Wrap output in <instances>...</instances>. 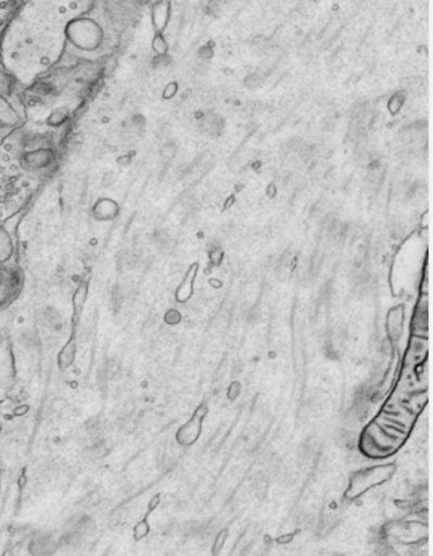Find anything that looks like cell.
I'll return each instance as SVG.
<instances>
[{"label":"cell","instance_id":"obj_4","mask_svg":"<svg viewBox=\"0 0 433 556\" xmlns=\"http://www.w3.org/2000/svg\"><path fill=\"white\" fill-rule=\"evenodd\" d=\"M241 387L238 383H233L232 387L229 389V399L233 400L237 399V395H240Z\"/></svg>","mask_w":433,"mask_h":556},{"label":"cell","instance_id":"obj_2","mask_svg":"<svg viewBox=\"0 0 433 556\" xmlns=\"http://www.w3.org/2000/svg\"><path fill=\"white\" fill-rule=\"evenodd\" d=\"M198 265H193L192 269H190L189 274H187L184 283L181 285L180 291L177 293V298H180V301L189 300L190 295H192V286L194 276H196Z\"/></svg>","mask_w":433,"mask_h":556},{"label":"cell","instance_id":"obj_1","mask_svg":"<svg viewBox=\"0 0 433 556\" xmlns=\"http://www.w3.org/2000/svg\"><path fill=\"white\" fill-rule=\"evenodd\" d=\"M404 319L405 317L403 307L392 308L391 313H389L387 325H385V327H387V333L392 340H397L400 336H403Z\"/></svg>","mask_w":433,"mask_h":556},{"label":"cell","instance_id":"obj_5","mask_svg":"<svg viewBox=\"0 0 433 556\" xmlns=\"http://www.w3.org/2000/svg\"><path fill=\"white\" fill-rule=\"evenodd\" d=\"M233 200H235V198H233V197L229 198V202H228V204L225 205V210H228L229 206L233 204Z\"/></svg>","mask_w":433,"mask_h":556},{"label":"cell","instance_id":"obj_3","mask_svg":"<svg viewBox=\"0 0 433 556\" xmlns=\"http://www.w3.org/2000/svg\"><path fill=\"white\" fill-rule=\"evenodd\" d=\"M226 535H228V532L226 531L218 535L217 542L214 544V549H216V552H220L221 547H224Z\"/></svg>","mask_w":433,"mask_h":556}]
</instances>
